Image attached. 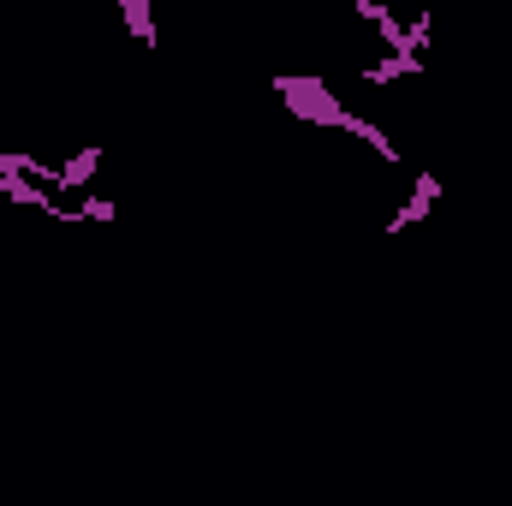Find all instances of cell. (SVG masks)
<instances>
[{"label":"cell","instance_id":"obj_5","mask_svg":"<svg viewBox=\"0 0 512 506\" xmlns=\"http://www.w3.org/2000/svg\"><path fill=\"white\" fill-rule=\"evenodd\" d=\"M96 167H102V143H84L72 161H60V191H90V179H96Z\"/></svg>","mask_w":512,"mask_h":506},{"label":"cell","instance_id":"obj_4","mask_svg":"<svg viewBox=\"0 0 512 506\" xmlns=\"http://www.w3.org/2000/svg\"><path fill=\"white\" fill-rule=\"evenodd\" d=\"M393 78H423V54H382V60H364V84H393Z\"/></svg>","mask_w":512,"mask_h":506},{"label":"cell","instance_id":"obj_1","mask_svg":"<svg viewBox=\"0 0 512 506\" xmlns=\"http://www.w3.org/2000/svg\"><path fill=\"white\" fill-rule=\"evenodd\" d=\"M268 90H274V96L286 102V114H298L304 126H316V131H340L346 126V102H340L334 84L316 78V72H274Z\"/></svg>","mask_w":512,"mask_h":506},{"label":"cell","instance_id":"obj_2","mask_svg":"<svg viewBox=\"0 0 512 506\" xmlns=\"http://www.w3.org/2000/svg\"><path fill=\"white\" fill-rule=\"evenodd\" d=\"M441 197H447V191H441V179H435V173L423 167V173L411 179V197H405V203H399V209L387 215V233L399 239V233H411V227H423V221L435 215V203H441Z\"/></svg>","mask_w":512,"mask_h":506},{"label":"cell","instance_id":"obj_7","mask_svg":"<svg viewBox=\"0 0 512 506\" xmlns=\"http://www.w3.org/2000/svg\"><path fill=\"white\" fill-rule=\"evenodd\" d=\"M108 221H114V197L84 191V197L72 203V227H108Z\"/></svg>","mask_w":512,"mask_h":506},{"label":"cell","instance_id":"obj_6","mask_svg":"<svg viewBox=\"0 0 512 506\" xmlns=\"http://www.w3.org/2000/svg\"><path fill=\"white\" fill-rule=\"evenodd\" d=\"M120 24L137 36V48H155V42H161V36H155V12H149V0H120Z\"/></svg>","mask_w":512,"mask_h":506},{"label":"cell","instance_id":"obj_3","mask_svg":"<svg viewBox=\"0 0 512 506\" xmlns=\"http://www.w3.org/2000/svg\"><path fill=\"white\" fill-rule=\"evenodd\" d=\"M340 131H346V137H358V143H370V155H376V161L399 167V143H393L376 120H364V114H352V108H346V126H340Z\"/></svg>","mask_w":512,"mask_h":506}]
</instances>
